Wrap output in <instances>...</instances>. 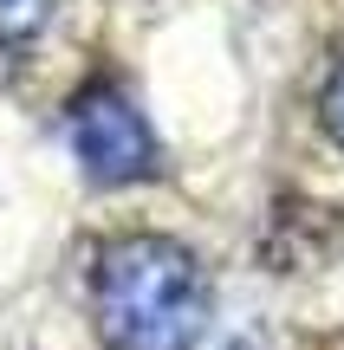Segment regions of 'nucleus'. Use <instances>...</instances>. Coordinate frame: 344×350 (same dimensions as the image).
<instances>
[{"mask_svg":"<svg viewBox=\"0 0 344 350\" xmlns=\"http://www.w3.org/2000/svg\"><path fill=\"white\" fill-rule=\"evenodd\" d=\"M319 130H325V143L344 150V65L325 78V91H319Z\"/></svg>","mask_w":344,"mask_h":350,"instance_id":"nucleus-4","label":"nucleus"},{"mask_svg":"<svg viewBox=\"0 0 344 350\" xmlns=\"http://www.w3.org/2000/svg\"><path fill=\"white\" fill-rule=\"evenodd\" d=\"M65 137H72V156H78L91 188H137V182H156L163 175L156 124L143 117L137 91L117 85V78H91V85L72 91Z\"/></svg>","mask_w":344,"mask_h":350,"instance_id":"nucleus-2","label":"nucleus"},{"mask_svg":"<svg viewBox=\"0 0 344 350\" xmlns=\"http://www.w3.org/2000/svg\"><path fill=\"white\" fill-rule=\"evenodd\" d=\"M104 350H195L208 331V266L176 234H117L91 266Z\"/></svg>","mask_w":344,"mask_h":350,"instance_id":"nucleus-1","label":"nucleus"},{"mask_svg":"<svg viewBox=\"0 0 344 350\" xmlns=\"http://www.w3.org/2000/svg\"><path fill=\"white\" fill-rule=\"evenodd\" d=\"M52 7H59V0H0V52L33 46V39L46 33Z\"/></svg>","mask_w":344,"mask_h":350,"instance_id":"nucleus-3","label":"nucleus"}]
</instances>
